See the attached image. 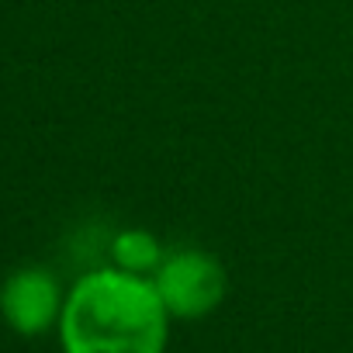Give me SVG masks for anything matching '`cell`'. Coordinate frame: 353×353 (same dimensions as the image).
I'll return each instance as SVG.
<instances>
[{
    "instance_id": "obj_3",
    "label": "cell",
    "mask_w": 353,
    "mask_h": 353,
    "mask_svg": "<svg viewBox=\"0 0 353 353\" xmlns=\"http://www.w3.org/2000/svg\"><path fill=\"white\" fill-rule=\"evenodd\" d=\"M59 281L46 267H21L0 284V315L18 336H42L63 315Z\"/></svg>"
},
{
    "instance_id": "obj_2",
    "label": "cell",
    "mask_w": 353,
    "mask_h": 353,
    "mask_svg": "<svg viewBox=\"0 0 353 353\" xmlns=\"http://www.w3.org/2000/svg\"><path fill=\"white\" fill-rule=\"evenodd\" d=\"M170 319H205L225 298V270L205 250H173L152 274Z\"/></svg>"
},
{
    "instance_id": "obj_4",
    "label": "cell",
    "mask_w": 353,
    "mask_h": 353,
    "mask_svg": "<svg viewBox=\"0 0 353 353\" xmlns=\"http://www.w3.org/2000/svg\"><path fill=\"white\" fill-rule=\"evenodd\" d=\"M111 260H114L118 270L145 277V274H156V270H159L163 250H159V243H156L149 232H142V229H125V232H118L114 243H111Z\"/></svg>"
},
{
    "instance_id": "obj_1",
    "label": "cell",
    "mask_w": 353,
    "mask_h": 353,
    "mask_svg": "<svg viewBox=\"0 0 353 353\" xmlns=\"http://www.w3.org/2000/svg\"><path fill=\"white\" fill-rule=\"evenodd\" d=\"M56 329L63 353H163L170 312L152 281L104 267L70 288Z\"/></svg>"
}]
</instances>
